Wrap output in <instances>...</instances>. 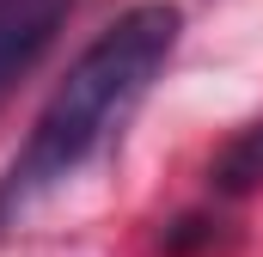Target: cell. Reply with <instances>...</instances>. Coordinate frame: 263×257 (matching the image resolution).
Masks as SVG:
<instances>
[{"instance_id": "1", "label": "cell", "mask_w": 263, "mask_h": 257, "mask_svg": "<svg viewBox=\"0 0 263 257\" xmlns=\"http://www.w3.org/2000/svg\"><path fill=\"white\" fill-rule=\"evenodd\" d=\"M178 25H184L178 6L141 0V6H129L80 62L67 67V80L49 92V104L37 111L25 147L0 172V233H12L31 208H43L67 178H80L123 135V123L135 117V104L159 80V67L172 62Z\"/></svg>"}, {"instance_id": "2", "label": "cell", "mask_w": 263, "mask_h": 257, "mask_svg": "<svg viewBox=\"0 0 263 257\" xmlns=\"http://www.w3.org/2000/svg\"><path fill=\"white\" fill-rule=\"evenodd\" d=\"M67 12H73V0H0V98L43 62Z\"/></svg>"}, {"instance_id": "3", "label": "cell", "mask_w": 263, "mask_h": 257, "mask_svg": "<svg viewBox=\"0 0 263 257\" xmlns=\"http://www.w3.org/2000/svg\"><path fill=\"white\" fill-rule=\"evenodd\" d=\"M214 190H220V196L263 190V123H251L239 141H227V153L214 159Z\"/></svg>"}]
</instances>
